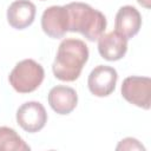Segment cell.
Segmentation results:
<instances>
[{
  "instance_id": "1",
  "label": "cell",
  "mask_w": 151,
  "mask_h": 151,
  "mask_svg": "<svg viewBox=\"0 0 151 151\" xmlns=\"http://www.w3.org/2000/svg\"><path fill=\"white\" fill-rule=\"evenodd\" d=\"M88 55L90 52L85 41L76 38L64 39L59 44L52 65L54 77L66 83L77 80L88 60Z\"/></svg>"
},
{
  "instance_id": "2",
  "label": "cell",
  "mask_w": 151,
  "mask_h": 151,
  "mask_svg": "<svg viewBox=\"0 0 151 151\" xmlns=\"http://www.w3.org/2000/svg\"><path fill=\"white\" fill-rule=\"evenodd\" d=\"M68 13V31L80 33L90 41L98 40L105 32L106 17L98 9L85 2H70L65 5Z\"/></svg>"
},
{
  "instance_id": "3",
  "label": "cell",
  "mask_w": 151,
  "mask_h": 151,
  "mask_svg": "<svg viewBox=\"0 0 151 151\" xmlns=\"http://www.w3.org/2000/svg\"><path fill=\"white\" fill-rule=\"evenodd\" d=\"M45 78L44 67L33 59L19 61L8 76L11 86L19 93H31L35 91Z\"/></svg>"
},
{
  "instance_id": "4",
  "label": "cell",
  "mask_w": 151,
  "mask_h": 151,
  "mask_svg": "<svg viewBox=\"0 0 151 151\" xmlns=\"http://www.w3.org/2000/svg\"><path fill=\"white\" fill-rule=\"evenodd\" d=\"M123 98L130 104L149 110L151 106V79L149 77L130 76L123 80L120 88Z\"/></svg>"
},
{
  "instance_id": "5",
  "label": "cell",
  "mask_w": 151,
  "mask_h": 151,
  "mask_svg": "<svg viewBox=\"0 0 151 151\" xmlns=\"http://www.w3.org/2000/svg\"><path fill=\"white\" fill-rule=\"evenodd\" d=\"M17 123L26 132L35 133L47 123V112L39 101H26L17 110Z\"/></svg>"
},
{
  "instance_id": "6",
  "label": "cell",
  "mask_w": 151,
  "mask_h": 151,
  "mask_svg": "<svg viewBox=\"0 0 151 151\" xmlns=\"http://www.w3.org/2000/svg\"><path fill=\"white\" fill-rule=\"evenodd\" d=\"M117 80L118 73L116 68L107 65H98L88 74L87 86L93 96L103 98L114 91Z\"/></svg>"
},
{
  "instance_id": "7",
  "label": "cell",
  "mask_w": 151,
  "mask_h": 151,
  "mask_svg": "<svg viewBox=\"0 0 151 151\" xmlns=\"http://www.w3.org/2000/svg\"><path fill=\"white\" fill-rule=\"evenodd\" d=\"M41 28L52 39L63 38L68 32V13L65 6H50L41 15Z\"/></svg>"
},
{
  "instance_id": "8",
  "label": "cell",
  "mask_w": 151,
  "mask_h": 151,
  "mask_svg": "<svg viewBox=\"0 0 151 151\" xmlns=\"http://www.w3.org/2000/svg\"><path fill=\"white\" fill-rule=\"evenodd\" d=\"M98 52L103 59L117 61L127 52V39L117 31L103 33L98 38Z\"/></svg>"
},
{
  "instance_id": "9",
  "label": "cell",
  "mask_w": 151,
  "mask_h": 151,
  "mask_svg": "<svg viewBox=\"0 0 151 151\" xmlns=\"http://www.w3.org/2000/svg\"><path fill=\"white\" fill-rule=\"evenodd\" d=\"M51 109L61 116L70 114L78 104V94L74 88L65 85H57L52 87L47 97Z\"/></svg>"
},
{
  "instance_id": "10",
  "label": "cell",
  "mask_w": 151,
  "mask_h": 151,
  "mask_svg": "<svg viewBox=\"0 0 151 151\" xmlns=\"http://www.w3.org/2000/svg\"><path fill=\"white\" fill-rule=\"evenodd\" d=\"M37 8L29 0H15L7 8V22L15 29H25L35 19Z\"/></svg>"
},
{
  "instance_id": "11",
  "label": "cell",
  "mask_w": 151,
  "mask_h": 151,
  "mask_svg": "<svg viewBox=\"0 0 151 151\" xmlns=\"http://www.w3.org/2000/svg\"><path fill=\"white\" fill-rule=\"evenodd\" d=\"M142 27V15L139 11L131 6H122L114 18V31L124 35L127 40L133 38Z\"/></svg>"
},
{
  "instance_id": "12",
  "label": "cell",
  "mask_w": 151,
  "mask_h": 151,
  "mask_svg": "<svg viewBox=\"0 0 151 151\" xmlns=\"http://www.w3.org/2000/svg\"><path fill=\"white\" fill-rule=\"evenodd\" d=\"M31 147L17 133V131L8 126H0V151H29Z\"/></svg>"
},
{
  "instance_id": "13",
  "label": "cell",
  "mask_w": 151,
  "mask_h": 151,
  "mask_svg": "<svg viewBox=\"0 0 151 151\" xmlns=\"http://www.w3.org/2000/svg\"><path fill=\"white\" fill-rule=\"evenodd\" d=\"M116 150L117 151H120V150H142V151H145V147L139 143L138 139L132 138V137H127V138L122 139L118 143V145L116 146Z\"/></svg>"
},
{
  "instance_id": "14",
  "label": "cell",
  "mask_w": 151,
  "mask_h": 151,
  "mask_svg": "<svg viewBox=\"0 0 151 151\" xmlns=\"http://www.w3.org/2000/svg\"><path fill=\"white\" fill-rule=\"evenodd\" d=\"M137 2L146 9H150V7H151V0H137Z\"/></svg>"
},
{
  "instance_id": "15",
  "label": "cell",
  "mask_w": 151,
  "mask_h": 151,
  "mask_svg": "<svg viewBox=\"0 0 151 151\" xmlns=\"http://www.w3.org/2000/svg\"><path fill=\"white\" fill-rule=\"evenodd\" d=\"M41 1H45V0H41Z\"/></svg>"
}]
</instances>
